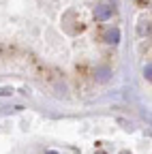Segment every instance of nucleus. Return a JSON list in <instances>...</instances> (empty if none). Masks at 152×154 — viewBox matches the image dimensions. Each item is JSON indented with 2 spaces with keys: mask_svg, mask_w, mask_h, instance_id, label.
<instances>
[{
  "mask_svg": "<svg viewBox=\"0 0 152 154\" xmlns=\"http://www.w3.org/2000/svg\"><path fill=\"white\" fill-rule=\"evenodd\" d=\"M111 13H113V9L109 5H101V7H97V11H94V17H97L99 22H105V19L111 17Z\"/></svg>",
  "mask_w": 152,
  "mask_h": 154,
  "instance_id": "obj_1",
  "label": "nucleus"
},
{
  "mask_svg": "<svg viewBox=\"0 0 152 154\" xmlns=\"http://www.w3.org/2000/svg\"><path fill=\"white\" fill-rule=\"evenodd\" d=\"M97 75H99V79H101V82H107V79H109V69H99Z\"/></svg>",
  "mask_w": 152,
  "mask_h": 154,
  "instance_id": "obj_3",
  "label": "nucleus"
},
{
  "mask_svg": "<svg viewBox=\"0 0 152 154\" xmlns=\"http://www.w3.org/2000/svg\"><path fill=\"white\" fill-rule=\"evenodd\" d=\"M105 41H107V43H118V41H120V30H118V28L107 30V32H105Z\"/></svg>",
  "mask_w": 152,
  "mask_h": 154,
  "instance_id": "obj_2",
  "label": "nucleus"
}]
</instances>
